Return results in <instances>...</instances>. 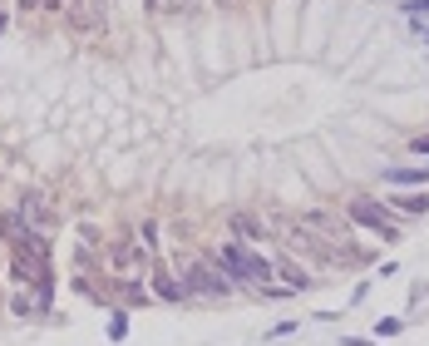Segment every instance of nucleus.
<instances>
[{"instance_id": "20e7f679", "label": "nucleus", "mask_w": 429, "mask_h": 346, "mask_svg": "<svg viewBox=\"0 0 429 346\" xmlns=\"http://www.w3.org/2000/svg\"><path fill=\"white\" fill-rule=\"evenodd\" d=\"M390 178L395 183H420V178H429V168H390Z\"/></svg>"}, {"instance_id": "0eeeda50", "label": "nucleus", "mask_w": 429, "mask_h": 346, "mask_svg": "<svg viewBox=\"0 0 429 346\" xmlns=\"http://www.w3.org/2000/svg\"><path fill=\"white\" fill-rule=\"evenodd\" d=\"M420 35H425V40H429V30H420Z\"/></svg>"}, {"instance_id": "39448f33", "label": "nucleus", "mask_w": 429, "mask_h": 346, "mask_svg": "<svg viewBox=\"0 0 429 346\" xmlns=\"http://www.w3.org/2000/svg\"><path fill=\"white\" fill-rule=\"evenodd\" d=\"M400 208H405V213H425V208H429V193H420V198H400Z\"/></svg>"}, {"instance_id": "f03ea898", "label": "nucleus", "mask_w": 429, "mask_h": 346, "mask_svg": "<svg viewBox=\"0 0 429 346\" xmlns=\"http://www.w3.org/2000/svg\"><path fill=\"white\" fill-rule=\"evenodd\" d=\"M350 218H355V223H365V228H375L380 237H400V223H395V218H390L375 198H355V203H350Z\"/></svg>"}, {"instance_id": "7ed1b4c3", "label": "nucleus", "mask_w": 429, "mask_h": 346, "mask_svg": "<svg viewBox=\"0 0 429 346\" xmlns=\"http://www.w3.org/2000/svg\"><path fill=\"white\" fill-rule=\"evenodd\" d=\"M188 287H193V292H203V297H222V292H227V282H222V277H213L203 262H193V267H188Z\"/></svg>"}, {"instance_id": "f257e3e1", "label": "nucleus", "mask_w": 429, "mask_h": 346, "mask_svg": "<svg viewBox=\"0 0 429 346\" xmlns=\"http://www.w3.org/2000/svg\"><path fill=\"white\" fill-rule=\"evenodd\" d=\"M222 272L237 277V282H267V277H272V267H267L262 257H252L247 247H237V242L222 247Z\"/></svg>"}, {"instance_id": "423d86ee", "label": "nucleus", "mask_w": 429, "mask_h": 346, "mask_svg": "<svg viewBox=\"0 0 429 346\" xmlns=\"http://www.w3.org/2000/svg\"><path fill=\"white\" fill-rule=\"evenodd\" d=\"M415 153H429V139H420V144H415Z\"/></svg>"}]
</instances>
